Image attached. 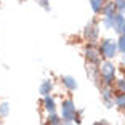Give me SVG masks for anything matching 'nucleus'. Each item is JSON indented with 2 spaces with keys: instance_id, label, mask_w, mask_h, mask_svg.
Segmentation results:
<instances>
[{
  "instance_id": "22",
  "label": "nucleus",
  "mask_w": 125,
  "mask_h": 125,
  "mask_svg": "<svg viewBox=\"0 0 125 125\" xmlns=\"http://www.w3.org/2000/svg\"><path fill=\"white\" fill-rule=\"evenodd\" d=\"M122 62H124V64H125V53H124V55H122Z\"/></svg>"
},
{
  "instance_id": "11",
  "label": "nucleus",
  "mask_w": 125,
  "mask_h": 125,
  "mask_svg": "<svg viewBox=\"0 0 125 125\" xmlns=\"http://www.w3.org/2000/svg\"><path fill=\"white\" fill-rule=\"evenodd\" d=\"M52 90H53V82L52 80H43L40 83V87H39V93H40L42 96H45V95H50L52 93Z\"/></svg>"
},
{
  "instance_id": "1",
  "label": "nucleus",
  "mask_w": 125,
  "mask_h": 125,
  "mask_svg": "<svg viewBox=\"0 0 125 125\" xmlns=\"http://www.w3.org/2000/svg\"><path fill=\"white\" fill-rule=\"evenodd\" d=\"M99 75H101V80H103L104 87H111L112 82L115 80V66L114 62H111L109 59L99 64Z\"/></svg>"
},
{
  "instance_id": "23",
  "label": "nucleus",
  "mask_w": 125,
  "mask_h": 125,
  "mask_svg": "<svg viewBox=\"0 0 125 125\" xmlns=\"http://www.w3.org/2000/svg\"><path fill=\"white\" fill-rule=\"evenodd\" d=\"M93 125H101V122H95V124H93Z\"/></svg>"
},
{
  "instance_id": "17",
  "label": "nucleus",
  "mask_w": 125,
  "mask_h": 125,
  "mask_svg": "<svg viewBox=\"0 0 125 125\" xmlns=\"http://www.w3.org/2000/svg\"><path fill=\"white\" fill-rule=\"evenodd\" d=\"M117 47H119V52L125 53V34H120V37L117 40Z\"/></svg>"
},
{
  "instance_id": "16",
  "label": "nucleus",
  "mask_w": 125,
  "mask_h": 125,
  "mask_svg": "<svg viewBox=\"0 0 125 125\" xmlns=\"http://www.w3.org/2000/svg\"><path fill=\"white\" fill-rule=\"evenodd\" d=\"M114 3H115V8H117L119 13L125 15V0H114Z\"/></svg>"
},
{
  "instance_id": "15",
  "label": "nucleus",
  "mask_w": 125,
  "mask_h": 125,
  "mask_svg": "<svg viewBox=\"0 0 125 125\" xmlns=\"http://www.w3.org/2000/svg\"><path fill=\"white\" fill-rule=\"evenodd\" d=\"M10 114V104L8 103H0V115L2 117H7Z\"/></svg>"
},
{
  "instance_id": "19",
  "label": "nucleus",
  "mask_w": 125,
  "mask_h": 125,
  "mask_svg": "<svg viewBox=\"0 0 125 125\" xmlns=\"http://www.w3.org/2000/svg\"><path fill=\"white\" fill-rule=\"evenodd\" d=\"M117 88H119V92L125 93V79H119L117 80Z\"/></svg>"
},
{
  "instance_id": "8",
  "label": "nucleus",
  "mask_w": 125,
  "mask_h": 125,
  "mask_svg": "<svg viewBox=\"0 0 125 125\" xmlns=\"http://www.w3.org/2000/svg\"><path fill=\"white\" fill-rule=\"evenodd\" d=\"M61 83L66 87L69 92H74V90H77V87H79V83H77V80L74 77H71V75H62L61 77Z\"/></svg>"
},
{
  "instance_id": "13",
  "label": "nucleus",
  "mask_w": 125,
  "mask_h": 125,
  "mask_svg": "<svg viewBox=\"0 0 125 125\" xmlns=\"http://www.w3.org/2000/svg\"><path fill=\"white\" fill-rule=\"evenodd\" d=\"M114 104L117 107H122V109H125V93L120 92L119 95L114 96Z\"/></svg>"
},
{
  "instance_id": "14",
  "label": "nucleus",
  "mask_w": 125,
  "mask_h": 125,
  "mask_svg": "<svg viewBox=\"0 0 125 125\" xmlns=\"http://www.w3.org/2000/svg\"><path fill=\"white\" fill-rule=\"evenodd\" d=\"M48 125H62V117L55 114H48Z\"/></svg>"
},
{
  "instance_id": "2",
  "label": "nucleus",
  "mask_w": 125,
  "mask_h": 125,
  "mask_svg": "<svg viewBox=\"0 0 125 125\" xmlns=\"http://www.w3.org/2000/svg\"><path fill=\"white\" fill-rule=\"evenodd\" d=\"M99 55L101 58H106V59H112L115 55H117V42L112 40V39H104L101 43H99Z\"/></svg>"
},
{
  "instance_id": "7",
  "label": "nucleus",
  "mask_w": 125,
  "mask_h": 125,
  "mask_svg": "<svg viewBox=\"0 0 125 125\" xmlns=\"http://www.w3.org/2000/svg\"><path fill=\"white\" fill-rule=\"evenodd\" d=\"M101 101L104 103V106H106L107 109H111V107L114 106V93H112V90H111L109 87L101 88Z\"/></svg>"
},
{
  "instance_id": "9",
  "label": "nucleus",
  "mask_w": 125,
  "mask_h": 125,
  "mask_svg": "<svg viewBox=\"0 0 125 125\" xmlns=\"http://www.w3.org/2000/svg\"><path fill=\"white\" fill-rule=\"evenodd\" d=\"M43 104H45V109H47L48 114H55L56 112V103H55V99H53V96L45 95L43 96Z\"/></svg>"
},
{
  "instance_id": "4",
  "label": "nucleus",
  "mask_w": 125,
  "mask_h": 125,
  "mask_svg": "<svg viewBox=\"0 0 125 125\" xmlns=\"http://www.w3.org/2000/svg\"><path fill=\"white\" fill-rule=\"evenodd\" d=\"M61 117L64 120H75L77 117V107L74 104L72 99H64L61 103Z\"/></svg>"
},
{
  "instance_id": "10",
  "label": "nucleus",
  "mask_w": 125,
  "mask_h": 125,
  "mask_svg": "<svg viewBox=\"0 0 125 125\" xmlns=\"http://www.w3.org/2000/svg\"><path fill=\"white\" fill-rule=\"evenodd\" d=\"M115 11H117V8H115L114 0H107V2H104V5H103V10H101V13H103L104 16L114 15Z\"/></svg>"
},
{
  "instance_id": "5",
  "label": "nucleus",
  "mask_w": 125,
  "mask_h": 125,
  "mask_svg": "<svg viewBox=\"0 0 125 125\" xmlns=\"http://www.w3.org/2000/svg\"><path fill=\"white\" fill-rule=\"evenodd\" d=\"M83 34H85V39L88 42H96L98 40V35H99V29H98V24H96L95 21H90L87 26H85V31H83Z\"/></svg>"
},
{
  "instance_id": "18",
  "label": "nucleus",
  "mask_w": 125,
  "mask_h": 125,
  "mask_svg": "<svg viewBox=\"0 0 125 125\" xmlns=\"http://www.w3.org/2000/svg\"><path fill=\"white\" fill-rule=\"evenodd\" d=\"M37 3L40 5L43 10H47V11L52 10V8H50V0H37Z\"/></svg>"
},
{
  "instance_id": "6",
  "label": "nucleus",
  "mask_w": 125,
  "mask_h": 125,
  "mask_svg": "<svg viewBox=\"0 0 125 125\" xmlns=\"http://www.w3.org/2000/svg\"><path fill=\"white\" fill-rule=\"evenodd\" d=\"M85 56H87V62L88 64H93V66H99L101 64V55H99V50H96L93 45H90L85 52Z\"/></svg>"
},
{
  "instance_id": "24",
  "label": "nucleus",
  "mask_w": 125,
  "mask_h": 125,
  "mask_svg": "<svg viewBox=\"0 0 125 125\" xmlns=\"http://www.w3.org/2000/svg\"><path fill=\"white\" fill-rule=\"evenodd\" d=\"M104 2H106V0H104Z\"/></svg>"
},
{
  "instance_id": "3",
  "label": "nucleus",
  "mask_w": 125,
  "mask_h": 125,
  "mask_svg": "<svg viewBox=\"0 0 125 125\" xmlns=\"http://www.w3.org/2000/svg\"><path fill=\"white\" fill-rule=\"evenodd\" d=\"M125 18L122 13H119V11H115L114 15H109V16H104L103 18V26L106 27V29H114L115 32L119 34V29H120V26L124 24Z\"/></svg>"
},
{
  "instance_id": "12",
  "label": "nucleus",
  "mask_w": 125,
  "mask_h": 125,
  "mask_svg": "<svg viewBox=\"0 0 125 125\" xmlns=\"http://www.w3.org/2000/svg\"><path fill=\"white\" fill-rule=\"evenodd\" d=\"M90 2V7L95 13H101L103 10V5H104V0H88Z\"/></svg>"
},
{
  "instance_id": "21",
  "label": "nucleus",
  "mask_w": 125,
  "mask_h": 125,
  "mask_svg": "<svg viewBox=\"0 0 125 125\" xmlns=\"http://www.w3.org/2000/svg\"><path fill=\"white\" fill-rule=\"evenodd\" d=\"M62 125H72V120H64L62 119Z\"/></svg>"
},
{
  "instance_id": "20",
  "label": "nucleus",
  "mask_w": 125,
  "mask_h": 125,
  "mask_svg": "<svg viewBox=\"0 0 125 125\" xmlns=\"http://www.w3.org/2000/svg\"><path fill=\"white\" fill-rule=\"evenodd\" d=\"M119 34H125V21H124V24L120 26V29H119Z\"/></svg>"
}]
</instances>
